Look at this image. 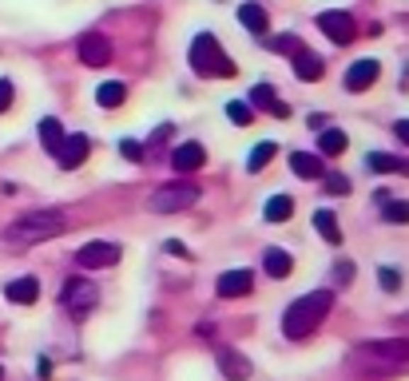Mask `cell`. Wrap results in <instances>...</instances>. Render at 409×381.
<instances>
[{
    "instance_id": "obj_1",
    "label": "cell",
    "mask_w": 409,
    "mask_h": 381,
    "mask_svg": "<svg viewBox=\"0 0 409 381\" xmlns=\"http://www.w3.org/2000/svg\"><path fill=\"white\" fill-rule=\"evenodd\" d=\"M334 306V290H310L298 302H290V310L282 314V334L290 341H302L306 334H314L322 326V318Z\"/></svg>"
},
{
    "instance_id": "obj_2",
    "label": "cell",
    "mask_w": 409,
    "mask_h": 381,
    "mask_svg": "<svg viewBox=\"0 0 409 381\" xmlns=\"http://www.w3.org/2000/svg\"><path fill=\"white\" fill-rule=\"evenodd\" d=\"M191 68H195V76H203V80H230L235 76V60H230L227 52H223V44L211 36V32H199L195 40H191Z\"/></svg>"
},
{
    "instance_id": "obj_3",
    "label": "cell",
    "mask_w": 409,
    "mask_h": 381,
    "mask_svg": "<svg viewBox=\"0 0 409 381\" xmlns=\"http://www.w3.org/2000/svg\"><path fill=\"white\" fill-rule=\"evenodd\" d=\"M64 215L60 211H32L24 219L9 222L4 227V242H21V246H32V242H44V239H56L64 234Z\"/></svg>"
},
{
    "instance_id": "obj_4",
    "label": "cell",
    "mask_w": 409,
    "mask_h": 381,
    "mask_svg": "<svg viewBox=\"0 0 409 381\" xmlns=\"http://www.w3.org/2000/svg\"><path fill=\"white\" fill-rule=\"evenodd\" d=\"M195 199H199V187H195V183H167V187H159L147 199V207L159 215H175V211H187Z\"/></svg>"
},
{
    "instance_id": "obj_5",
    "label": "cell",
    "mask_w": 409,
    "mask_h": 381,
    "mask_svg": "<svg viewBox=\"0 0 409 381\" xmlns=\"http://www.w3.org/2000/svg\"><path fill=\"white\" fill-rule=\"evenodd\" d=\"M362 353L369 358V365H401V361H409V338L369 341V346H362Z\"/></svg>"
},
{
    "instance_id": "obj_6",
    "label": "cell",
    "mask_w": 409,
    "mask_h": 381,
    "mask_svg": "<svg viewBox=\"0 0 409 381\" xmlns=\"http://www.w3.org/2000/svg\"><path fill=\"white\" fill-rule=\"evenodd\" d=\"M60 298H64V306H68L72 314H84V310H91V306L100 302V290H96V282H88V278H68Z\"/></svg>"
},
{
    "instance_id": "obj_7",
    "label": "cell",
    "mask_w": 409,
    "mask_h": 381,
    "mask_svg": "<svg viewBox=\"0 0 409 381\" xmlns=\"http://www.w3.org/2000/svg\"><path fill=\"white\" fill-rule=\"evenodd\" d=\"M76 56H80L84 68H103L111 60V44L103 32H84L80 44H76Z\"/></svg>"
},
{
    "instance_id": "obj_8",
    "label": "cell",
    "mask_w": 409,
    "mask_h": 381,
    "mask_svg": "<svg viewBox=\"0 0 409 381\" xmlns=\"http://www.w3.org/2000/svg\"><path fill=\"white\" fill-rule=\"evenodd\" d=\"M76 262L84 271H103V266H116L120 262V246L116 242H84L76 251Z\"/></svg>"
},
{
    "instance_id": "obj_9",
    "label": "cell",
    "mask_w": 409,
    "mask_h": 381,
    "mask_svg": "<svg viewBox=\"0 0 409 381\" xmlns=\"http://www.w3.org/2000/svg\"><path fill=\"white\" fill-rule=\"evenodd\" d=\"M318 28L326 32L334 44H354V36H358V24H354V16L349 12H338V8H330L318 16Z\"/></svg>"
},
{
    "instance_id": "obj_10",
    "label": "cell",
    "mask_w": 409,
    "mask_h": 381,
    "mask_svg": "<svg viewBox=\"0 0 409 381\" xmlns=\"http://www.w3.org/2000/svg\"><path fill=\"white\" fill-rule=\"evenodd\" d=\"M88 151H91L88 135H64L60 151H56V163H60L64 171H76L84 159H88Z\"/></svg>"
},
{
    "instance_id": "obj_11",
    "label": "cell",
    "mask_w": 409,
    "mask_h": 381,
    "mask_svg": "<svg viewBox=\"0 0 409 381\" xmlns=\"http://www.w3.org/2000/svg\"><path fill=\"white\" fill-rule=\"evenodd\" d=\"M378 76H381L378 60H354V64H349V72H346V88L349 91H366V88L378 84Z\"/></svg>"
},
{
    "instance_id": "obj_12",
    "label": "cell",
    "mask_w": 409,
    "mask_h": 381,
    "mask_svg": "<svg viewBox=\"0 0 409 381\" xmlns=\"http://www.w3.org/2000/svg\"><path fill=\"white\" fill-rule=\"evenodd\" d=\"M250 108L270 111V115H279V120H286V115H290V108L279 100V91L270 88V84H254V91H250Z\"/></svg>"
},
{
    "instance_id": "obj_13",
    "label": "cell",
    "mask_w": 409,
    "mask_h": 381,
    "mask_svg": "<svg viewBox=\"0 0 409 381\" xmlns=\"http://www.w3.org/2000/svg\"><path fill=\"white\" fill-rule=\"evenodd\" d=\"M203 159H207L203 143H179V147L171 151V167L179 171V175H187V171H199Z\"/></svg>"
},
{
    "instance_id": "obj_14",
    "label": "cell",
    "mask_w": 409,
    "mask_h": 381,
    "mask_svg": "<svg viewBox=\"0 0 409 381\" xmlns=\"http://www.w3.org/2000/svg\"><path fill=\"white\" fill-rule=\"evenodd\" d=\"M250 286H254V274L250 271H227L219 274V298H242V294H250Z\"/></svg>"
},
{
    "instance_id": "obj_15",
    "label": "cell",
    "mask_w": 409,
    "mask_h": 381,
    "mask_svg": "<svg viewBox=\"0 0 409 381\" xmlns=\"http://www.w3.org/2000/svg\"><path fill=\"white\" fill-rule=\"evenodd\" d=\"M219 370L227 381H247L250 377V361L242 358L239 350H230V346H219Z\"/></svg>"
},
{
    "instance_id": "obj_16",
    "label": "cell",
    "mask_w": 409,
    "mask_h": 381,
    "mask_svg": "<svg viewBox=\"0 0 409 381\" xmlns=\"http://www.w3.org/2000/svg\"><path fill=\"white\" fill-rule=\"evenodd\" d=\"M322 72H326L322 56H314V52H306V48L294 56V76H298L302 84H318V80H322Z\"/></svg>"
},
{
    "instance_id": "obj_17",
    "label": "cell",
    "mask_w": 409,
    "mask_h": 381,
    "mask_svg": "<svg viewBox=\"0 0 409 381\" xmlns=\"http://www.w3.org/2000/svg\"><path fill=\"white\" fill-rule=\"evenodd\" d=\"M4 298L16 302V306H32V302L40 298V282L36 278H16V282L4 286Z\"/></svg>"
},
{
    "instance_id": "obj_18",
    "label": "cell",
    "mask_w": 409,
    "mask_h": 381,
    "mask_svg": "<svg viewBox=\"0 0 409 381\" xmlns=\"http://www.w3.org/2000/svg\"><path fill=\"white\" fill-rule=\"evenodd\" d=\"M239 24H242L247 32H254V36H262V32L270 28V21H267V8H262V4H254V0H247V4L239 8Z\"/></svg>"
},
{
    "instance_id": "obj_19",
    "label": "cell",
    "mask_w": 409,
    "mask_h": 381,
    "mask_svg": "<svg viewBox=\"0 0 409 381\" xmlns=\"http://www.w3.org/2000/svg\"><path fill=\"white\" fill-rule=\"evenodd\" d=\"M290 171H294V175H298V179H322V159L318 155H310V151H294V155H290Z\"/></svg>"
},
{
    "instance_id": "obj_20",
    "label": "cell",
    "mask_w": 409,
    "mask_h": 381,
    "mask_svg": "<svg viewBox=\"0 0 409 381\" xmlns=\"http://www.w3.org/2000/svg\"><path fill=\"white\" fill-rule=\"evenodd\" d=\"M262 271H267L270 278H286V274L294 271V258H290L282 246H270V251L262 254Z\"/></svg>"
},
{
    "instance_id": "obj_21",
    "label": "cell",
    "mask_w": 409,
    "mask_h": 381,
    "mask_svg": "<svg viewBox=\"0 0 409 381\" xmlns=\"http://www.w3.org/2000/svg\"><path fill=\"white\" fill-rule=\"evenodd\" d=\"M366 167L378 171V175H393V171H405V175H409V159H398V155H389V151H374V155H366Z\"/></svg>"
},
{
    "instance_id": "obj_22",
    "label": "cell",
    "mask_w": 409,
    "mask_h": 381,
    "mask_svg": "<svg viewBox=\"0 0 409 381\" xmlns=\"http://www.w3.org/2000/svg\"><path fill=\"white\" fill-rule=\"evenodd\" d=\"M314 231H318L330 246H342V227H338V219H334L330 211H314Z\"/></svg>"
},
{
    "instance_id": "obj_23",
    "label": "cell",
    "mask_w": 409,
    "mask_h": 381,
    "mask_svg": "<svg viewBox=\"0 0 409 381\" xmlns=\"http://www.w3.org/2000/svg\"><path fill=\"white\" fill-rule=\"evenodd\" d=\"M346 147H349V140H346V131H338V127H326L318 135V151H322V155H342Z\"/></svg>"
},
{
    "instance_id": "obj_24",
    "label": "cell",
    "mask_w": 409,
    "mask_h": 381,
    "mask_svg": "<svg viewBox=\"0 0 409 381\" xmlns=\"http://www.w3.org/2000/svg\"><path fill=\"white\" fill-rule=\"evenodd\" d=\"M123 100H128V88H123L120 80L100 84V91H96V103H100V108H120Z\"/></svg>"
},
{
    "instance_id": "obj_25",
    "label": "cell",
    "mask_w": 409,
    "mask_h": 381,
    "mask_svg": "<svg viewBox=\"0 0 409 381\" xmlns=\"http://www.w3.org/2000/svg\"><path fill=\"white\" fill-rule=\"evenodd\" d=\"M40 143H44V151H60V143H64V127H60V120H40Z\"/></svg>"
},
{
    "instance_id": "obj_26",
    "label": "cell",
    "mask_w": 409,
    "mask_h": 381,
    "mask_svg": "<svg viewBox=\"0 0 409 381\" xmlns=\"http://www.w3.org/2000/svg\"><path fill=\"white\" fill-rule=\"evenodd\" d=\"M274 155H279V143H259V147H254V151H250V159H247V171H250V175H259V171L262 167H267V163L270 159H274Z\"/></svg>"
},
{
    "instance_id": "obj_27",
    "label": "cell",
    "mask_w": 409,
    "mask_h": 381,
    "mask_svg": "<svg viewBox=\"0 0 409 381\" xmlns=\"http://www.w3.org/2000/svg\"><path fill=\"white\" fill-rule=\"evenodd\" d=\"M290 215H294V199H290V195H274V199H267V219L270 222H286Z\"/></svg>"
},
{
    "instance_id": "obj_28",
    "label": "cell",
    "mask_w": 409,
    "mask_h": 381,
    "mask_svg": "<svg viewBox=\"0 0 409 381\" xmlns=\"http://www.w3.org/2000/svg\"><path fill=\"white\" fill-rule=\"evenodd\" d=\"M227 120L239 123V127H250V123H254V108H250V103H242V100H230V103H227Z\"/></svg>"
},
{
    "instance_id": "obj_29",
    "label": "cell",
    "mask_w": 409,
    "mask_h": 381,
    "mask_svg": "<svg viewBox=\"0 0 409 381\" xmlns=\"http://www.w3.org/2000/svg\"><path fill=\"white\" fill-rule=\"evenodd\" d=\"M381 219L386 222H393V227H401V222H409V203L405 199H398V203H381Z\"/></svg>"
},
{
    "instance_id": "obj_30",
    "label": "cell",
    "mask_w": 409,
    "mask_h": 381,
    "mask_svg": "<svg viewBox=\"0 0 409 381\" xmlns=\"http://www.w3.org/2000/svg\"><path fill=\"white\" fill-rule=\"evenodd\" d=\"M270 48L282 52V56H298V52H302V40L294 36V32H286V36H274V40H270Z\"/></svg>"
},
{
    "instance_id": "obj_31",
    "label": "cell",
    "mask_w": 409,
    "mask_h": 381,
    "mask_svg": "<svg viewBox=\"0 0 409 381\" xmlns=\"http://www.w3.org/2000/svg\"><path fill=\"white\" fill-rule=\"evenodd\" d=\"M378 282H381V290H389V294L401 290V274L393 271V266H381V271H378Z\"/></svg>"
},
{
    "instance_id": "obj_32",
    "label": "cell",
    "mask_w": 409,
    "mask_h": 381,
    "mask_svg": "<svg viewBox=\"0 0 409 381\" xmlns=\"http://www.w3.org/2000/svg\"><path fill=\"white\" fill-rule=\"evenodd\" d=\"M326 195H349V179L346 175H326Z\"/></svg>"
},
{
    "instance_id": "obj_33",
    "label": "cell",
    "mask_w": 409,
    "mask_h": 381,
    "mask_svg": "<svg viewBox=\"0 0 409 381\" xmlns=\"http://www.w3.org/2000/svg\"><path fill=\"white\" fill-rule=\"evenodd\" d=\"M120 151H123V155H128V159H135V163L143 159V147H140V143H135V140H123V143H120Z\"/></svg>"
},
{
    "instance_id": "obj_34",
    "label": "cell",
    "mask_w": 409,
    "mask_h": 381,
    "mask_svg": "<svg viewBox=\"0 0 409 381\" xmlns=\"http://www.w3.org/2000/svg\"><path fill=\"white\" fill-rule=\"evenodd\" d=\"M9 108H12V84L0 80V111H9Z\"/></svg>"
},
{
    "instance_id": "obj_35",
    "label": "cell",
    "mask_w": 409,
    "mask_h": 381,
    "mask_svg": "<svg viewBox=\"0 0 409 381\" xmlns=\"http://www.w3.org/2000/svg\"><path fill=\"white\" fill-rule=\"evenodd\" d=\"M334 278H338V286H346V282L354 278V266H349V262H342L338 271H334Z\"/></svg>"
},
{
    "instance_id": "obj_36",
    "label": "cell",
    "mask_w": 409,
    "mask_h": 381,
    "mask_svg": "<svg viewBox=\"0 0 409 381\" xmlns=\"http://www.w3.org/2000/svg\"><path fill=\"white\" fill-rule=\"evenodd\" d=\"M393 135H398V140L409 147V120H398V123H393Z\"/></svg>"
},
{
    "instance_id": "obj_37",
    "label": "cell",
    "mask_w": 409,
    "mask_h": 381,
    "mask_svg": "<svg viewBox=\"0 0 409 381\" xmlns=\"http://www.w3.org/2000/svg\"><path fill=\"white\" fill-rule=\"evenodd\" d=\"M167 254H179V258H183V254H187V246H183V242H175V239H171V242H167Z\"/></svg>"
},
{
    "instance_id": "obj_38",
    "label": "cell",
    "mask_w": 409,
    "mask_h": 381,
    "mask_svg": "<svg viewBox=\"0 0 409 381\" xmlns=\"http://www.w3.org/2000/svg\"><path fill=\"white\" fill-rule=\"evenodd\" d=\"M163 140H171V123H163V127L155 131V143H163Z\"/></svg>"
}]
</instances>
